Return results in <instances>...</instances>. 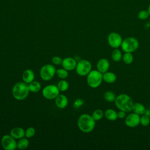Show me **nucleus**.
<instances>
[{"instance_id":"obj_1","label":"nucleus","mask_w":150,"mask_h":150,"mask_svg":"<svg viewBox=\"0 0 150 150\" xmlns=\"http://www.w3.org/2000/svg\"><path fill=\"white\" fill-rule=\"evenodd\" d=\"M77 125L79 129L83 132L89 133L94 129L96 121L92 115L88 114H83L79 117Z\"/></svg>"},{"instance_id":"obj_2","label":"nucleus","mask_w":150,"mask_h":150,"mask_svg":"<svg viewBox=\"0 0 150 150\" xmlns=\"http://www.w3.org/2000/svg\"><path fill=\"white\" fill-rule=\"evenodd\" d=\"M29 91L28 84L24 81H19L15 83L12 89L13 97L19 101L25 100L29 95Z\"/></svg>"},{"instance_id":"obj_3","label":"nucleus","mask_w":150,"mask_h":150,"mask_svg":"<svg viewBox=\"0 0 150 150\" xmlns=\"http://www.w3.org/2000/svg\"><path fill=\"white\" fill-rule=\"evenodd\" d=\"M115 105L120 110L129 112L132 111L133 101L128 95L126 94H120L115 100Z\"/></svg>"},{"instance_id":"obj_4","label":"nucleus","mask_w":150,"mask_h":150,"mask_svg":"<svg viewBox=\"0 0 150 150\" xmlns=\"http://www.w3.org/2000/svg\"><path fill=\"white\" fill-rule=\"evenodd\" d=\"M103 81V73L97 70H91L87 75V83L91 88L99 87Z\"/></svg>"},{"instance_id":"obj_5","label":"nucleus","mask_w":150,"mask_h":150,"mask_svg":"<svg viewBox=\"0 0 150 150\" xmlns=\"http://www.w3.org/2000/svg\"><path fill=\"white\" fill-rule=\"evenodd\" d=\"M139 47L138 40L134 37H128L122 40L121 47L124 52L132 53Z\"/></svg>"},{"instance_id":"obj_6","label":"nucleus","mask_w":150,"mask_h":150,"mask_svg":"<svg viewBox=\"0 0 150 150\" xmlns=\"http://www.w3.org/2000/svg\"><path fill=\"white\" fill-rule=\"evenodd\" d=\"M56 69L53 64H46L43 65L40 70V76L44 81H49L56 74Z\"/></svg>"},{"instance_id":"obj_7","label":"nucleus","mask_w":150,"mask_h":150,"mask_svg":"<svg viewBox=\"0 0 150 150\" xmlns=\"http://www.w3.org/2000/svg\"><path fill=\"white\" fill-rule=\"evenodd\" d=\"M91 68L92 66L90 61L83 59L77 62L75 69L78 75L80 76H86L91 71Z\"/></svg>"},{"instance_id":"obj_8","label":"nucleus","mask_w":150,"mask_h":150,"mask_svg":"<svg viewBox=\"0 0 150 150\" xmlns=\"http://www.w3.org/2000/svg\"><path fill=\"white\" fill-rule=\"evenodd\" d=\"M60 90L57 86L49 84L45 86L42 90L43 96L47 100H53L59 94Z\"/></svg>"},{"instance_id":"obj_9","label":"nucleus","mask_w":150,"mask_h":150,"mask_svg":"<svg viewBox=\"0 0 150 150\" xmlns=\"http://www.w3.org/2000/svg\"><path fill=\"white\" fill-rule=\"evenodd\" d=\"M11 135H4L1 138V145L5 150H14L17 148V142Z\"/></svg>"},{"instance_id":"obj_10","label":"nucleus","mask_w":150,"mask_h":150,"mask_svg":"<svg viewBox=\"0 0 150 150\" xmlns=\"http://www.w3.org/2000/svg\"><path fill=\"white\" fill-rule=\"evenodd\" d=\"M122 40L121 36L117 32L110 33L107 38L108 45L113 49H117L121 46Z\"/></svg>"},{"instance_id":"obj_11","label":"nucleus","mask_w":150,"mask_h":150,"mask_svg":"<svg viewBox=\"0 0 150 150\" xmlns=\"http://www.w3.org/2000/svg\"><path fill=\"white\" fill-rule=\"evenodd\" d=\"M125 124L130 128L137 127L140 124V115L134 112L129 114L125 118Z\"/></svg>"},{"instance_id":"obj_12","label":"nucleus","mask_w":150,"mask_h":150,"mask_svg":"<svg viewBox=\"0 0 150 150\" xmlns=\"http://www.w3.org/2000/svg\"><path fill=\"white\" fill-rule=\"evenodd\" d=\"M77 60L73 57H67L63 59L62 63V66L67 71H71L76 69L77 66Z\"/></svg>"},{"instance_id":"obj_13","label":"nucleus","mask_w":150,"mask_h":150,"mask_svg":"<svg viewBox=\"0 0 150 150\" xmlns=\"http://www.w3.org/2000/svg\"><path fill=\"white\" fill-rule=\"evenodd\" d=\"M110 66V64L109 61L105 58H102L98 60L96 64L97 70L103 74L106 71H108Z\"/></svg>"},{"instance_id":"obj_14","label":"nucleus","mask_w":150,"mask_h":150,"mask_svg":"<svg viewBox=\"0 0 150 150\" xmlns=\"http://www.w3.org/2000/svg\"><path fill=\"white\" fill-rule=\"evenodd\" d=\"M55 100V104L57 108L63 109L66 108L68 104V98L64 94H59Z\"/></svg>"},{"instance_id":"obj_15","label":"nucleus","mask_w":150,"mask_h":150,"mask_svg":"<svg viewBox=\"0 0 150 150\" xmlns=\"http://www.w3.org/2000/svg\"><path fill=\"white\" fill-rule=\"evenodd\" d=\"M10 135L15 139H21L25 137V131L21 127H15L10 131Z\"/></svg>"},{"instance_id":"obj_16","label":"nucleus","mask_w":150,"mask_h":150,"mask_svg":"<svg viewBox=\"0 0 150 150\" xmlns=\"http://www.w3.org/2000/svg\"><path fill=\"white\" fill-rule=\"evenodd\" d=\"M22 79L25 83H30L35 79L34 72L31 69H26L22 73Z\"/></svg>"},{"instance_id":"obj_17","label":"nucleus","mask_w":150,"mask_h":150,"mask_svg":"<svg viewBox=\"0 0 150 150\" xmlns=\"http://www.w3.org/2000/svg\"><path fill=\"white\" fill-rule=\"evenodd\" d=\"M132 111L133 112L138 114L139 115H142L145 114L146 109L144 104L140 103H135L133 104Z\"/></svg>"},{"instance_id":"obj_18","label":"nucleus","mask_w":150,"mask_h":150,"mask_svg":"<svg viewBox=\"0 0 150 150\" xmlns=\"http://www.w3.org/2000/svg\"><path fill=\"white\" fill-rule=\"evenodd\" d=\"M103 79L105 83H113L117 80V76L115 74L110 71H106L103 74Z\"/></svg>"},{"instance_id":"obj_19","label":"nucleus","mask_w":150,"mask_h":150,"mask_svg":"<svg viewBox=\"0 0 150 150\" xmlns=\"http://www.w3.org/2000/svg\"><path fill=\"white\" fill-rule=\"evenodd\" d=\"M105 118L110 121H115L118 118L117 112L113 109L108 108L104 112Z\"/></svg>"},{"instance_id":"obj_20","label":"nucleus","mask_w":150,"mask_h":150,"mask_svg":"<svg viewBox=\"0 0 150 150\" xmlns=\"http://www.w3.org/2000/svg\"><path fill=\"white\" fill-rule=\"evenodd\" d=\"M29 91L32 93H37L40 91L41 89V84L38 81H32L30 83L28 84Z\"/></svg>"},{"instance_id":"obj_21","label":"nucleus","mask_w":150,"mask_h":150,"mask_svg":"<svg viewBox=\"0 0 150 150\" xmlns=\"http://www.w3.org/2000/svg\"><path fill=\"white\" fill-rule=\"evenodd\" d=\"M29 142L27 138L23 137L21 139H19V141L17 142V148L19 149H25L27 148L29 146Z\"/></svg>"},{"instance_id":"obj_22","label":"nucleus","mask_w":150,"mask_h":150,"mask_svg":"<svg viewBox=\"0 0 150 150\" xmlns=\"http://www.w3.org/2000/svg\"><path fill=\"white\" fill-rule=\"evenodd\" d=\"M122 57V54L121 52L118 49H114L111 53V58L115 62H120Z\"/></svg>"},{"instance_id":"obj_23","label":"nucleus","mask_w":150,"mask_h":150,"mask_svg":"<svg viewBox=\"0 0 150 150\" xmlns=\"http://www.w3.org/2000/svg\"><path fill=\"white\" fill-rule=\"evenodd\" d=\"M57 87L60 91H65L69 88V84L67 81L64 79H62L58 82L57 84Z\"/></svg>"},{"instance_id":"obj_24","label":"nucleus","mask_w":150,"mask_h":150,"mask_svg":"<svg viewBox=\"0 0 150 150\" xmlns=\"http://www.w3.org/2000/svg\"><path fill=\"white\" fill-rule=\"evenodd\" d=\"M122 59L124 63L127 64H129L133 62L134 57L132 53L124 52V54L122 55Z\"/></svg>"},{"instance_id":"obj_25","label":"nucleus","mask_w":150,"mask_h":150,"mask_svg":"<svg viewBox=\"0 0 150 150\" xmlns=\"http://www.w3.org/2000/svg\"><path fill=\"white\" fill-rule=\"evenodd\" d=\"M104 98L105 100L108 102H113L115 101L116 96L114 92L111 91H107L104 94Z\"/></svg>"},{"instance_id":"obj_26","label":"nucleus","mask_w":150,"mask_h":150,"mask_svg":"<svg viewBox=\"0 0 150 150\" xmlns=\"http://www.w3.org/2000/svg\"><path fill=\"white\" fill-rule=\"evenodd\" d=\"M91 115L93 118L95 120V121H97L103 118V116L104 115V112L101 109H96L93 111Z\"/></svg>"},{"instance_id":"obj_27","label":"nucleus","mask_w":150,"mask_h":150,"mask_svg":"<svg viewBox=\"0 0 150 150\" xmlns=\"http://www.w3.org/2000/svg\"><path fill=\"white\" fill-rule=\"evenodd\" d=\"M56 74L61 79H66L69 76V73L67 70L64 68H62L56 70Z\"/></svg>"},{"instance_id":"obj_28","label":"nucleus","mask_w":150,"mask_h":150,"mask_svg":"<svg viewBox=\"0 0 150 150\" xmlns=\"http://www.w3.org/2000/svg\"><path fill=\"white\" fill-rule=\"evenodd\" d=\"M150 123V118L146 115H142L140 117V124L144 127L148 126Z\"/></svg>"},{"instance_id":"obj_29","label":"nucleus","mask_w":150,"mask_h":150,"mask_svg":"<svg viewBox=\"0 0 150 150\" xmlns=\"http://www.w3.org/2000/svg\"><path fill=\"white\" fill-rule=\"evenodd\" d=\"M36 133V130L35 128L30 127L26 129L25 131V137L27 138H30L33 137Z\"/></svg>"},{"instance_id":"obj_30","label":"nucleus","mask_w":150,"mask_h":150,"mask_svg":"<svg viewBox=\"0 0 150 150\" xmlns=\"http://www.w3.org/2000/svg\"><path fill=\"white\" fill-rule=\"evenodd\" d=\"M149 16V13L148 10H141L138 13V18L140 20L146 19Z\"/></svg>"},{"instance_id":"obj_31","label":"nucleus","mask_w":150,"mask_h":150,"mask_svg":"<svg viewBox=\"0 0 150 150\" xmlns=\"http://www.w3.org/2000/svg\"><path fill=\"white\" fill-rule=\"evenodd\" d=\"M84 104V100L80 98H77L73 103V107L75 108H79Z\"/></svg>"},{"instance_id":"obj_32","label":"nucleus","mask_w":150,"mask_h":150,"mask_svg":"<svg viewBox=\"0 0 150 150\" xmlns=\"http://www.w3.org/2000/svg\"><path fill=\"white\" fill-rule=\"evenodd\" d=\"M62 60H63V59H62V58L60 57L56 56L53 57L52 59V62L54 65L62 64Z\"/></svg>"},{"instance_id":"obj_33","label":"nucleus","mask_w":150,"mask_h":150,"mask_svg":"<svg viewBox=\"0 0 150 150\" xmlns=\"http://www.w3.org/2000/svg\"><path fill=\"white\" fill-rule=\"evenodd\" d=\"M117 115H118V118L120 119H123L125 118L127 116L126 115V112L122 111V110H120L118 112H117Z\"/></svg>"},{"instance_id":"obj_34","label":"nucleus","mask_w":150,"mask_h":150,"mask_svg":"<svg viewBox=\"0 0 150 150\" xmlns=\"http://www.w3.org/2000/svg\"><path fill=\"white\" fill-rule=\"evenodd\" d=\"M148 12H149V15H150V4L149 5V6H148Z\"/></svg>"}]
</instances>
